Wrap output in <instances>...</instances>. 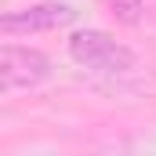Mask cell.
<instances>
[{
  "instance_id": "6da1fadb",
  "label": "cell",
  "mask_w": 156,
  "mask_h": 156,
  "mask_svg": "<svg viewBox=\"0 0 156 156\" xmlns=\"http://www.w3.org/2000/svg\"><path fill=\"white\" fill-rule=\"evenodd\" d=\"M69 55L73 62L83 69L105 73V76H120L134 69V51L127 44H120L116 37L102 33V29H80L69 37Z\"/></svg>"
},
{
  "instance_id": "7a4b0ae2",
  "label": "cell",
  "mask_w": 156,
  "mask_h": 156,
  "mask_svg": "<svg viewBox=\"0 0 156 156\" xmlns=\"http://www.w3.org/2000/svg\"><path fill=\"white\" fill-rule=\"evenodd\" d=\"M44 80H51V58L37 47H18V44H4L0 47V91L15 94V91H33Z\"/></svg>"
},
{
  "instance_id": "3957f363",
  "label": "cell",
  "mask_w": 156,
  "mask_h": 156,
  "mask_svg": "<svg viewBox=\"0 0 156 156\" xmlns=\"http://www.w3.org/2000/svg\"><path fill=\"white\" fill-rule=\"evenodd\" d=\"M76 18V11L69 4H33V7H18V11H7L0 18V29L7 37L15 33H47V29H62Z\"/></svg>"
},
{
  "instance_id": "277c9868",
  "label": "cell",
  "mask_w": 156,
  "mask_h": 156,
  "mask_svg": "<svg viewBox=\"0 0 156 156\" xmlns=\"http://www.w3.org/2000/svg\"><path fill=\"white\" fill-rule=\"evenodd\" d=\"M109 15L123 26H138L145 15V0H109Z\"/></svg>"
}]
</instances>
